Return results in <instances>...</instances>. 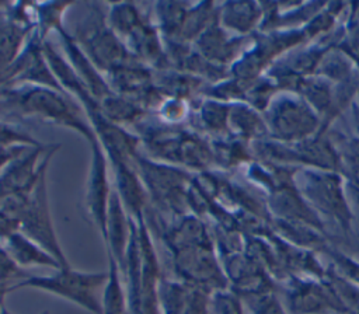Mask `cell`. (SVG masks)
I'll use <instances>...</instances> for the list:
<instances>
[{
    "label": "cell",
    "mask_w": 359,
    "mask_h": 314,
    "mask_svg": "<svg viewBox=\"0 0 359 314\" xmlns=\"http://www.w3.org/2000/svg\"><path fill=\"white\" fill-rule=\"evenodd\" d=\"M0 111H13L18 115L36 116L80 132L90 142L95 139L94 132L79 115L70 100L60 91L35 84L3 87L0 90Z\"/></svg>",
    "instance_id": "1"
},
{
    "label": "cell",
    "mask_w": 359,
    "mask_h": 314,
    "mask_svg": "<svg viewBox=\"0 0 359 314\" xmlns=\"http://www.w3.org/2000/svg\"><path fill=\"white\" fill-rule=\"evenodd\" d=\"M108 272H83L65 266L48 276H28L11 286L13 289L32 287L62 297L80 306L91 314H102L98 292L105 286Z\"/></svg>",
    "instance_id": "2"
},
{
    "label": "cell",
    "mask_w": 359,
    "mask_h": 314,
    "mask_svg": "<svg viewBox=\"0 0 359 314\" xmlns=\"http://www.w3.org/2000/svg\"><path fill=\"white\" fill-rule=\"evenodd\" d=\"M88 14L76 25L74 35L72 38L77 45H81V50L93 60V64L108 71L129 64L130 59L118 36L108 29L107 15L98 4H90ZM130 56V55H129Z\"/></svg>",
    "instance_id": "3"
},
{
    "label": "cell",
    "mask_w": 359,
    "mask_h": 314,
    "mask_svg": "<svg viewBox=\"0 0 359 314\" xmlns=\"http://www.w3.org/2000/svg\"><path fill=\"white\" fill-rule=\"evenodd\" d=\"M45 171L46 167L41 171L36 182L28 193L27 206L20 219V230L28 238L41 245L45 251H48L60 265L62 268L70 266L62 247L57 241L48 203L46 184H45Z\"/></svg>",
    "instance_id": "4"
},
{
    "label": "cell",
    "mask_w": 359,
    "mask_h": 314,
    "mask_svg": "<svg viewBox=\"0 0 359 314\" xmlns=\"http://www.w3.org/2000/svg\"><path fill=\"white\" fill-rule=\"evenodd\" d=\"M109 21L116 35L128 38V43L137 50L139 56L150 59L153 63L163 59L164 55L154 29L135 4H111Z\"/></svg>",
    "instance_id": "5"
},
{
    "label": "cell",
    "mask_w": 359,
    "mask_h": 314,
    "mask_svg": "<svg viewBox=\"0 0 359 314\" xmlns=\"http://www.w3.org/2000/svg\"><path fill=\"white\" fill-rule=\"evenodd\" d=\"M91 143V164L87 179L86 191V207L93 223L97 226L102 240L107 238V221H108V207L111 198V188L108 182L107 158L102 150V144L95 139Z\"/></svg>",
    "instance_id": "6"
},
{
    "label": "cell",
    "mask_w": 359,
    "mask_h": 314,
    "mask_svg": "<svg viewBox=\"0 0 359 314\" xmlns=\"http://www.w3.org/2000/svg\"><path fill=\"white\" fill-rule=\"evenodd\" d=\"M287 314H346L335 293L325 286L310 280L290 283L285 293Z\"/></svg>",
    "instance_id": "7"
},
{
    "label": "cell",
    "mask_w": 359,
    "mask_h": 314,
    "mask_svg": "<svg viewBox=\"0 0 359 314\" xmlns=\"http://www.w3.org/2000/svg\"><path fill=\"white\" fill-rule=\"evenodd\" d=\"M32 22L22 18L13 4L0 3V80L18 59Z\"/></svg>",
    "instance_id": "8"
},
{
    "label": "cell",
    "mask_w": 359,
    "mask_h": 314,
    "mask_svg": "<svg viewBox=\"0 0 359 314\" xmlns=\"http://www.w3.org/2000/svg\"><path fill=\"white\" fill-rule=\"evenodd\" d=\"M314 186L318 191H306L314 207L332 219L339 230L348 235L352 228V212L349 210L348 202L345 200L338 182H335V178L320 177L316 179Z\"/></svg>",
    "instance_id": "9"
},
{
    "label": "cell",
    "mask_w": 359,
    "mask_h": 314,
    "mask_svg": "<svg viewBox=\"0 0 359 314\" xmlns=\"http://www.w3.org/2000/svg\"><path fill=\"white\" fill-rule=\"evenodd\" d=\"M1 245L10 258L20 266H49L55 271L62 268V265L41 245L28 238L21 231H14L1 240Z\"/></svg>",
    "instance_id": "10"
},
{
    "label": "cell",
    "mask_w": 359,
    "mask_h": 314,
    "mask_svg": "<svg viewBox=\"0 0 359 314\" xmlns=\"http://www.w3.org/2000/svg\"><path fill=\"white\" fill-rule=\"evenodd\" d=\"M108 279L101 297L102 314H129L128 294L123 292L119 266L111 255H108Z\"/></svg>",
    "instance_id": "11"
},
{
    "label": "cell",
    "mask_w": 359,
    "mask_h": 314,
    "mask_svg": "<svg viewBox=\"0 0 359 314\" xmlns=\"http://www.w3.org/2000/svg\"><path fill=\"white\" fill-rule=\"evenodd\" d=\"M275 112L279 114H275L273 125L278 128L279 133L287 136H292L296 132L304 133L310 129V125L313 123V121H309V112L299 107L296 102L279 107Z\"/></svg>",
    "instance_id": "12"
},
{
    "label": "cell",
    "mask_w": 359,
    "mask_h": 314,
    "mask_svg": "<svg viewBox=\"0 0 359 314\" xmlns=\"http://www.w3.org/2000/svg\"><path fill=\"white\" fill-rule=\"evenodd\" d=\"M245 304L250 314H287V311L272 293L248 296Z\"/></svg>",
    "instance_id": "13"
},
{
    "label": "cell",
    "mask_w": 359,
    "mask_h": 314,
    "mask_svg": "<svg viewBox=\"0 0 359 314\" xmlns=\"http://www.w3.org/2000/svg\"><path fill=\"white\" fill-rule=\"evenodd\" d=\"M335 265L339 268V275L346 278L348 280L353 282L355 285L359 286V262L351 259L349 257L341 254V252H334L332 254Z\"/></svg>",
    "instance_id": "14"
},
{
    "label": "cell",
    "mask_w": 359,
    "mask_h": 314,
    "mask_svg": "<svg viewBox=\"0 0 359 314\" xmlns=\"http://www.w3.org/2000/svg\"><path fill=\"white\" fill-rule=\"evenodd\" d=\"M348 160H349L352 170L356 172L358 181H359V142H355L353 144H351Z\"/></svg>",
    "instance_id": "15"
},
{
    "label": "cell",
    "mask_w": 359,
    "mask_h": 314,
    "mask_svg": "<svg viewBox=\"0 0 359 314\" xmlns=\"http://www.w3.org/2000/svg\"><path fill=\"white\" fill-rule=\"evenodd\" d=\"M351 192H352V203L355 206V212H352V220H356L358 224V231H359V186L358 185H352L351 186Z\"/></svg>",
    "instance_id": "16"
},
{
    "label": "cell",
    "mask_w": 359,
    "mask_h": 314,
    "mask_svg": "<svg viewBox=\"0 0 359 314\" xmlns=\"http://www.w3.org/2000/svg\"><path fill=\"white\" fill-rule=\"evenodd\" d=\"M11 290V287L8 285H4V283H0V297H4V294Z\"/></svg>",
    "instance_id": "17"
},
{
    "label": "cell",
    "mask_w": 359,
    "mask_h": 314,
    "mask_svg": "<svg viewBox=\"0 0 359 314\" xmlns=\"http://www.w3.org/2000/svg\"><path fill=\"white\" fill-rule=\"evenodd\" d=\"M0 314H11V313L7 310L6 304H3V307H1V310H0Z\"/></svg>",
    "instance_id": "18"
},
{
    "label": "cell",
    "mask_w": 359,
    "mask_h": 314,
    "mask_svg": "<svg viewBox=\"0 0 359 314\" xmlns=\"http://www.w3.org/2000/svg\"><path fill=\"white\" fill-rule=\"evenodd\" d=\"M351 314H359V303H358V304H356V307L351 311Z\"/></svg>",
    "instance_id": "19"
},
{
    "label": "cell",
    "mask_w": 359,
    "mask_h": 314,
    "mask_svg": "<svg viewBox=\"0 0 359 314\" xmlns=\"http://www.w3.org/2000/svg\"><path fill=\"white\" fill-rule=\"evenodd\" d=\"M3 304H4V297H0V310H1Z\"/></svg>",
    "instance_id": "20"
},
{
    "label": "cell",
    "mask_w": 359,
    "mask_h": 314,
    "mask_svg": "<svg viewBox=\"0 0 359 314\" xmlns=\"http://www.w3.org/2000/svg\"><path fill=\"white\" fill-rule=\"evenodd\" d=\"M41 314H50V313H49V311H42Z\"/></svg>",
    "instance_id": "21"
}]
</instances>
